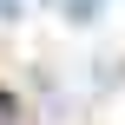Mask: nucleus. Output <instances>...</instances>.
Masks as SVG:
<instances>
[{
	"instance_id": "f257e3e1",
	"label": "nucleus",
	"mask_w": 125,
	"mask_h": 125,
	"mask_svg": "<svg viewBox=\"0 0 125 125\" xmlns=\"http://www.w3.org/2000/svg\"><path fill=\"white\" fill-rule=\"evenodd\" d=\"M99 13H105V0H66V20L73 26H92Z\"/></svg>"
},
{
	"instance_id": "f03ea898",
	"label": "nucleus",
	"mask_w": 125,
	"mask_h": 125,
	"mask_svg": "<svg viewBox=\"0 0 125 125\" xmlns=\"http://www.w3.org/2000/svg\"><path fill=\"white\" fill-rule=\"evenodd\" d=\"M0 20H20V0H0Z\"/></svg>"
}]
</instances>
